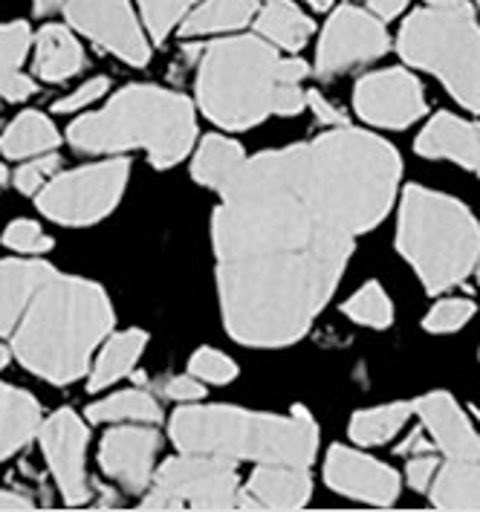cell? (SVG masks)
<instances>
[{
  "instance_id": "d4e9b609",
  "label": "cell",
  "mask_w": 480,
  "mask_h": 512,
  "mask_svg": "<svg viewBox=\"0 0 480 512\" xmlns=\"http://www.w3.org/2000/svg\"><path fill=\"white\" fill-rule=\"evenodd\" d=\"M246 165V154L235 139L226 136H206L197 157H194V180L209 186L214 191H223L235 177L238 171Z\"/></svg>"
},
{
  "instance_id": "5bb4252c",
  "label": "cell",
  "mask_w": 480,
  "mask_h": 512,
  "mask_svg": "<svg viewBox=\"0 0 480 512\" xmlns=\"http://www.w3.org/2000/svg\"><path fill=\"white\" fill-rule=\"evenodd\" d=\"M324 478L333 492H342L347 498L376 504V507H388L400 495V478L394 469L345 446L330 449L327 463H324Z\"/></svg>"
},
{
  "instance_id": "7c38bea8",
  "label": "cell",
  "mask_w": 480,
  "mask_h": 512,
  "mask_svg": "<svg viewBox=\"0 0 480 512\" xmlns=\"http://www.w3.org/2000/svg\"><path fill=\"white\" fill-rule=\"evenodd\" d=\"M356 113L379 128H408L426 113V96L420 81L405 70H379L359 79L353 90Z\"/></svg>"
},
{
  "instance_id": "603a6c76",
  "label": "cell",
  "mask_w": 480,
  "mask_h": 512,
  "mask_svg": "<svg viewBox=\"0 0 480 512\" xmlns=\"http://www.w3.org/2000/svg\"><path fill=\"white\" fill-rule=\"evenodd\" d=\"M431 501L440 510H480V455L449 458L434 481Z\"/></svg>"
},
{
  "instance_id": "ba28073f",
  "label": "cell",
  "mask_w": 480,
  "mask_h": 512,
  "mask_svg": "<svg viewBox=\"0 0 480 512\" xmlns=\"http://www.w3.org/2000/svg\"><path fill=\"white\" fill-rule=\"evenodd\" d=\"M145 510H232L240 507L235 460L186 455L168 460L157 472Z\"/></svg>"
},
{
  "instance_id": "e0dca14e",
  "label": "cell",
  "mask_w": 480,
  "mask_h": 512,
  "mask_svg": "<svg viewBox=\"0 0 480 512\" xmlns=\"http://www.w3.org/2000/svg\"><path fill=\"white\" fill-rule=\"evenodd\" d=\"M414 414L426 423L431 440L449 458H478L480 437L446 391H431L423 400L414 403Z\"/></svg>"
},
{
  "instance_id": "681fc988",
  "label": "cell",
  "mask_w": 480,
  "mask_h": 512,
  "mask_svg": "<svg viewBox=\"0 0 480 512\" xmlns=\"http://www.w3.org/2000/svg\"><path fill=\"white\" fill-rule=\"evenodd\" d=\"M6 362H9V351H6V348H0V368H3Z\"/></svg>"
},
{
  "instance_id": "e575fe53",
  "label": "cell",
  "mask_w": 480,
  "mask_h": 512,
  "mask_svg": "<svg viewBox=\"0 0 480 512\" xmlns=\"http://www.w3.org/2000/svg\"><path fill=\"white\" fill-rule=\"evenodd\" d=\"M475 316V304L469 298H446L426 316V330L431 333H454Z\"/></svg>"
},
{
  "instance_id": "2e32d148",
  "label": "cell",
  "mask_w": 480,
  "mask_h": 512,
  "mask_svg": "<svg viewBox=\"0 0 480 512\" xmlns=\"http://www.w3.org/2000/svg\"><path fill=\"white\" fill-rule=\"evenodd\" d=\"M313 481L307 466L261 463L246 486H240L243 510H298L310 501Z\"/></svg>"
},
{
  "instance_id": "9c48e42d",
  "label": "cell",
  "mask_w": 480,
  "mask_h": 512,
  "mask_svg": "<svg viewBox=\"0 0 480 512\" xmlns=\"http://www.w3.org/2000/svg\"><path fill=\"white\" fill-rule=\"evenodd\" d=\"M128 160H110L102 165L76 168L50 180L38 194V209L64 226H90L107 217L128 186Z\"/></svg>"
},
{
  "instance_id": "f35d334b",
  "label": "cell",
  "mask_w": 480,
  "mask_h": 512,
  "mask_svg": "<svg viewBox=\"0 0 480 512\" xmlns=\"http://www.w3.org/2000/svg\"><path fill=\"white\" fill-rule=\"evenodd\" d=\"M434 472H437V458L434 455H423V458H411L408 460V484L411 489H417V492H423L428 484H431V478H434Z\"/></svg>"
},
{
  "instance_id": "8992f818",
  "label": "cell",
  "mask_w": 480,
  "mask_h": 512,
  "mask_svg": "<svg viewBox=\"0 0 480 512\" xmlns=\"http://www.w3.org/2000/svg\"><path fill=\"white\" fill-rule=\"evenodd\" d=\"M397 246L428 293H446L478 267L480 226L460 200L408 186L402 194Z\"/></svg>"
},
{
  "instance_id": "9a60e30c",
  "label": "cell",
  "mask_w": 480,
  "mask_h": 512,
  "mask_svg": "<svg viewBox=\"0 0 480 512\" xmlns=\"http://www.w3.org/2000/svg\"><path fill=\"white\" fill-rule=\"evenodd\" d=\"M157 452H160V434L148 429V423L119 426L105 434L99 460L116 484L125 486L128 492H142L154 481Z\"/></svg>"
},
{
  "instance_id": "ac0fdd59",
  "label": "cell",
  "mask_w": 480,
  "mask_h": 512,
  "mask_svg": "<svg viewBox=\"0 0 480 512\" xmlns=\"http://www.w3.org/2000/svg\"><path fill=\"white\" fill-rule=\"evenodd\" d=\"M417 151L428 160H452L480 174V125L437 113L417 139Z\"/></svg>"
},
{
  "instance_id": "30bf717a",
  "label": "cell",
  "mask_w": 480,
  "mask_h": 512,
  "mask_svg": "<svg viewBox=\"0 0 480 512\" xmlns=\"http://www.w3.org/2000/svg\"><path fill=\"white\" fill-rule=\"evenodd\" d=\"M388 50V32L374 12L342 6L333 12L327 27L321 32L316 67L319 76L333 79L359 64H368Z\"/></svg>"
},
{
  "instance_id": "cb8c5ba5",
  "label": "cell",
  "mask_w": 480,
  "mask_h": 512,
  "mask_svg": "<svg viewBox=\"0 0 480 512\" xmlns=\"http://www.w3.org/2000/svg\"><path fill=\"white\" fill-rule=\"evenodd\" d=\"M264 0H203L197 3L180 24V32L191 35H212V32H235L249 21H255Z\"/></svg>"
},
{
  "instance_id": "4316f807",
  "label": "cell",
  "mask_w": 480,
  "mask_h": 512,
  "mask_svg": "<svg viewBox=\"0 0 480 512\" xmlns=\"http://www.w3.org/2000/svg\"><path fill=\"white\" fill-rule=\"evenodd\" d=\"M148 336L142 330H122L107 339V345L99 353L93 371H90V391H102L122 379L128 371H134L136 359L145 351Z\"/></svg>"
},
{
  "instance_id": "7402d4cb",
  "label": "cell",
  "mask_w": 480,
  "mask_h": 512,
  "mask_svg": "<svg viewBox=\"0 0 480 512\" xmlns=\"http://www.w3.org/2000/svg\"><path fill=\"white\" fill-rule=\"evenodd\" d=\"M255 29L269 44L298 53L310 35H313V21L295 6L293 0H264L258 15H255Z\"/></svg>"
},
{
  "instance_id": "4fadbf2b",
  "label": "cell",
  "mask_w": 480,
  "mask_h": 512,
  "mask_svg": "<svg viewBox=\"0 0 480 512\" xmlns=\"http://www.w3.org/2000/svg\"><path fill=\"white\" fill-rule=\"evenodd\" d=\"M44 458L53 469L55 481L64 492L67 504H87L90 501V478L84 469V452H87V426L70 408L55 411L47 423L38 429Z\"/></svg>"
},
{
  "instance_id": "836d02e7",
  "label": "cell",
  "mask_w": 480,
  "mask_h": 512,
  "mask_svg": "<svg viewBox=\"0 0 480 512\" xmlns=\"http://www.w3.org/2000/svg\"><path fill=\"white\" fill-rule=\"evenodd\" d=\"M3 243L15 252H24V255H41V252H50L53 249V238L35 223V220H15L6 226L3 232Z\"/></svg>"
},
{
  "instance_id": "4dcf8cb0",
  "label": "cell",
  "mask_w": 480,
  "mask_h": 512,
  "mask_svg": "<svg viewBox=\"0 0 480 512\" xmlns=\"http://www.w3.org/2000/svg\"><path fill=\"white\" fill-rule=\"evenodd\" d=\"M200 0H139L142 6V18H145V27L151 32V38L160 44L168 38V32L183 24L186 15L197 6Z\"/></svg>"
},
{
  "instance_id": "277c9868",
  "label": "cell",
  "mask_w": 480,
  "mask_h": 512,
  "mask_svg": "<svg viewBox=\"0 0 480 512\" xmlns=\"http://www.w3.org/2000/svg\"><path fill=\"white\" fill-rule=\"evenodd\" d=\"M171 437L186 455L287 466H310L319 449V426L304 408H295L290 417L232 405L180 408L171 420Z\"/></svg>"
},
{
  "instance_id": "ab89813d",
  "label": "cell",
  "mask_w": 480,
  "mask_h": 512,
  "mask_svg": "<svg viewBox=\"0 0 480 512\" xmlns=\"http://www.w3.org/2000/svg\"><path fill=\"white\" fill-rule=\"evenodd\" d=\"M35 93V81L24 76V73H18L15 79L9 81V87H6V93H3V99L6 102H24Z\"/></svg>"
},
{
  "instance_id": "ffe728a7",
  "label": "cell",
  "mask_w": 480,
  "mask_h": 512,
  "mask_svg": "<svg viewBox=\"0 0 480 512\" xmlns=\"http://www.w3.org/2000/svg\"><path fill=\"white\" fill-rule=\"evenodd\" d=\"M38 429H41L38 400L15 385L0 382V460L27 446L29 437Z\"/></svg>"
},
{
  "instance_id": "d590c367",
  "label": "cell",
  "mask_w": 480,
  "mask_h": 512,
  "mask_svg": "<svg viewBox=\"0 0 480 512\" xmlns=\"http://www.w3.org/2000/svg\"><path fill=\"white\" fill-rule=\"evenodd\" d=\"M61 160L55 154H47V157H38V160L27 162L15 171V186L21 194H35L41 186H47V177L58 171Z\"/></svg>"
},
{
  "instance_id": "5b68a950",
  "label": "cell",
  "mask_w": 480,
  "mask_h": 512,
  "mask_svg": "<svg viewBox=\"0 0 480 512\" xmlns=\"http://www.w3.org/2000/svg\"><path fill=\"white\" fill-rule=\"evenodd\" d=\"M70 145L84 154H116L145 148L154 168H171L186 157L197 136L194 108L186 96L134 84L105 108L70 125Z\"/></svg>"
},
{
  "instance_id": "8fae6325",
  "label": "cell",
  "mask_w": 480,
  "mask_h": 512,
  "mask_svg": "<svg viewBox=\"0 0 480 512\" xmlns=\"http://www.w3.org/2000/svg\"><path fill=\"white\" fill-rule=\"evenodd\" d=\"M64 12L73 27L105 47L107 53L119 55L134 67L148 64L151 47L128 0H64Z\"/></svg>"
},
{
  "instance_id": "3957f363",
  "label": "cell",
  "mask_w": 480,
  "mask_h": 512,
  "mask_svg": "<svg viewBox=\"0 0 480 512\" xmlns=\"http://www.w3.org/2000/svg\"><path fill=\"white\" fill-rule=\"evenodd\" d=\"M310 76L304 61L281 58L261 35L214 41L197 70V102L203 113L243 131L267 116H293L307 105L301 81Z\"/></svg>"
},
{
  "instance_id": "8d00e7d4",
  "label": "cell",
  "mask_w": 480,
  "mask_h": 512,
  "mask_svg": "<svg viewBox=\"0 0 480 512\" xmlns=\"http://www.w3.org/2000/svg\"><path fill=\"white\" fill-rule=\"evenodd\" d=\"M107 87H110V81H107L105 76H99V79H90L87 84H81L76 93H70L67 99L55 102L53 110L55 113H76V110L87 108L90 102L102 99V96L107 93Z\"/></svg>"
},
{
  "instance_id": "ee69618b",
  "label": "cell",
  "mask_w": 480,
  "mask_h": 512,
  "mask_svg": "<svg viewBox=\"0 0 480 512\" xmlns=\"http://www.w3.org/2000/svg\"><path fill=\"white\" fill-rule=\"evenodd\" d=\"M402 455H417V452H431V443H428L426 437H423V432H414L411 437H408V443H402L400 446Z\"/></svg>"
},
{
  "instance_id": "d6986e66",
  "label": "cell",
  "mask_w": 480,
  "mask_h": 512,
  "mask_svg": "<svg viewBox=\"0 0 480 512\" xmlns=\"http://www.w3.org/2000/svg\"><path fill=\"white\" fill-rule=\"evenodd\" d=\"M44 261H0V336H9L38 284L50 275Z\"/></svg>"
},
{
  "instance_id": "bcb514c9",
  "label": "cell",
  "mask_w": 480,
  "mask_h": 512,
  "mask_svg": "<svg viewBox=\"0 0 480 512\" xmlns=\"http://www.w3.org/2000/svg\"><path fill=\"white\" fill-rule=\"evenodd\" d=\"M431 6H437V9H452V6H463L466 0H428Z\"/></svg>"
},
{
  "instance_id": "f907efd6",
  "label": "cell",
  "mask_w": 480,
  "mask_h": 512,
  "mask_svg": "<svg viewBox=\"0 0 480 512\" xmlns=\"http://www.w3.org/2000/svg\"><path fill=\"white\" fill-rule=\"evenodd\" d=\"M478 3H480V0H478Z\"/></svg>"
},
{
  "instance_id": "7a4b0ae2",
  "label": "cell",
  "mask_w": 480,
  "mask_h": 512,
  "mask_svg": "<svg viewBox=\"0 0 480 512\" xmlns=\"http://www.w3.org/2000/svg\"><path fill=\"white\" fill-rule=\"evenodd\" d=\"M113 327L105 290L76 275H50L12 327V353L35 377L67 385L90 371V356Z\"/></svg>"
},
{
  "instance_id": "83f0119b",
  "label": "cell",
  "mask_w": 480,
  "mask_h": 512,
  "mask_svg": "<svg viewBox=\"0 0 480 512\" xmlns=\"http://www.w3.org/2000/svg\"><path fill=\"white\" fill-rule=\"evenodd\" d=\"M93 423H160L162 411L157 400L145 391H119L107 400H99L87 408Z\"/></svg>"
},
{
  "instance_id": "60d3db41",
  "label": "cell",
  "mask_w": 480,
  "mask_h": 512,
  "mask_svg": "<svg viewBox=\"0 0 480 512\" xmlns=\"http://www.w3.org/2000/svg\"><path fill=\"white\" fill-rule=\"evenodd\" d=\"M307 102L313 105V110L319 113L324 122H333V125H345V113H342V110H336L333 105H327V102L321 99L319 93H307Z\"/></svg>"
},
{
  "instance_id": "d6a6232c",
  "label": "cell",
  "mask_w": 480,
  "mask_h": 512,
  "mask_svg": "<svg viewBox=\"0 0 480 512\" xmlns=\"http://www.w3.org/2000/svg\"><path fill=\"white\" fill-rule=\"evenodd\" d=\"M188 374H194L203 382H212V385H223V382H232V379L238 377V365L226 353L212 351V348H200L191 356V362H188Z\"/></svg>"
},
{
  "instance_id": "f546056e",
  "label": "cell",
  "mask_w": 480,
  "mask_h": 512,
  "mask_svg": "<svg viewBox=\"0 0 480 512\" xmlns=\"http://www.w3.org/2000/svg\"><path fill=\"white\" fill-rule=\"evenodd\" d=\"M345 316L353 319L356 324H368V327L382 330V327H388V324L394 322V307H391L388 293L376 281H371V284L359 287L353 296L347 298Z\"/></svg>"
},
{
  "instance_id": "7dc6e473",
  "label": "cell",
  "mask_w": 480,
  "mask_h": 512,
  "mask_svg": "<svg viewBox=\"0 0 480 512\" xmlns=\"http://www.w3.org/2000/svg\"><path fill=\"white\" fill-rule=\"evenodd\" d=\"M310 6H316V9H327L330 6V0H307Z\"/></svg>"
},
{
  "instance_id": "b9f144b4",
  "label": "cell",
  "mask_w": 480,
  "mask_h": 512,
  "mask_svg": "<svg viewBox=\"0 0 480 512\" xmlns=\"http://www.w3.org/2000/svg\"><path fill=\"white\" fill-rule=\"evenodd\" d=\"M368 6H371V12H374L376 18L391 21V18H397L402 9L408 6V0H368Z\"/></svg>"
},
{
  "instance_id": "c3c4849f",
  "label": "cell",
  "mask_w": 480,
  "mask_h": 512,
  "mask_svg": "<svg viewBox=\"0 0 480 512\" xmlns=\"http://www.w3.org/2000/svg\"><path fill=\"white\" fill-rule=\"evenodd\" d=\"M6 180H9V171H6V165H3V162H0V186H3V183H6Z\"/></svg>"
},
{
  "instance_id": "74e56055",
  "label": "cell",
  "mask_w": 480,
  "mask_h": 512,
  "mask_svg": "<svg viewBox=\"0 0 480 512\" xmlns=\"http://www.w3.org/2000/svg\"><path fill=\"white\" fill-rule=\"evenodd\" d=\"M162 394L168 400H200L203 397V379H197L194 374L165 379L162 382Z\"/></svg>"
},
{
  "instance_id": "7bdbcfd3",
  "label": "cell",
  "mask_w": 480,
  "mask_h": 512,
  "mask_svg": "<svg viewBox=\"0 0 480 512\" xmlns=\"http://www.w3.org/2000/svg\"><path fill=\"white\" fill-rule=\"evenodd\" d=\"M0 510H32V501L18 492H0Z\"/></svg>"
},
{
  "instance_id": "f1b7e54d",
  "label": "cell",
  "mask_w": 480,
  "mask_h": 512,
  "mask_svg": "<svg viewBox=\"0 0 480 512\" xmlns=\"http://www.w3.org/2000/svg\"><path fill=\"white\" fill-rule=\"evenodd\" d=\"M411 414H414V403H391L359 411L350 420V440H356L359 446H379L400 432Z\"/></svg>"
},
{
  "instance_id": "52a82bcc",
  "label": "cell",
  "mask_w": 480,
  "mask_h": 512,
  "mask_svg": "<svg viewBox=\"0 0 480 512\" xmlns=\"http://www.w3.org/2000/svg\"><path fill=\"white\" fill-rule=\"evenodd\" d=\"M400 53L434 73L463 108L480 110V27L469 3L414 12L400 29Z\"/></svg>"
},
{
  "instance_id": "6da1fadb",
  "label": "cell",
  "mask_w": 480,
  "mask_h": 512,
  "mask_svg": "<svg viewBox=\"0 0 480 512\" xmlns=\"http://www.w3.org/2000/svg\"><path fill=\"white\" fill-rule=\"evenodd\" d=\"M400 171L385 139L353 128L246 160L212 220L226 330L252 348L298 342L356 238L388 212Z\"/></svg>"
},
{
  "instance_id": "1f68e13d",
  "label": "cell",
  "mask_w": 480,
  "mask_h": 512,
  "mask_svg": "<svg viewBox=\"0 0 480 512\" xmlns=\"http://www.w3.org/2000/svg\"><path fill=\"white\" fill-rule=\"evenodd\" d=\"M29 47V27L15 21L0 27V99L9 87V81L21 73V61Z\"/></svg>"
},
{
  "instance_id": "44dd1931",
  "label": "cell",
  "mask_w": 480,
  "mask_h": 512,
  "mask_svg": "<svg viewBox=\"0 0 480 512\" xmlns=\"http://www.w3.org/2000/svg\"><path fill=\"white\" fill-rule=\"evenodd\" d=\"M84 70V50L67 27H44L35 38V76L44 81H64Z\"/></svg>"
},
{
  "instance_id": "f6af8a7d",
  "label": "cell",
  "mask_w": 480,
  "mask_h": 512,
  "mask_svg": "<svg viewBox=\"0 0 480 512\" xmlns=\"http://www.w3.org/2000/svg\"><path fill=\"white\" fill-rule=\"evenodd\" d=\"M58 6H64V0H35V12L38 15H50Z\"/></svg>"
},
{
  "instance_id": "484cf974",
  "label": "cell",
  "mask_w": 480,
  "mask_h": 512,
  "mask_svg": "<svg viewBox=\"0 0 480 512\" xmlns=\"http://www.w3.org/2000/svg\"><path fill=\"white\" fill-rule=\"evenodd\" d=\"M58 142L61 139H58L53 122L38 110H27L3 131L0 154L6 160H27V157H38V154H50Z\"/></svg>"
}]
</instances>
